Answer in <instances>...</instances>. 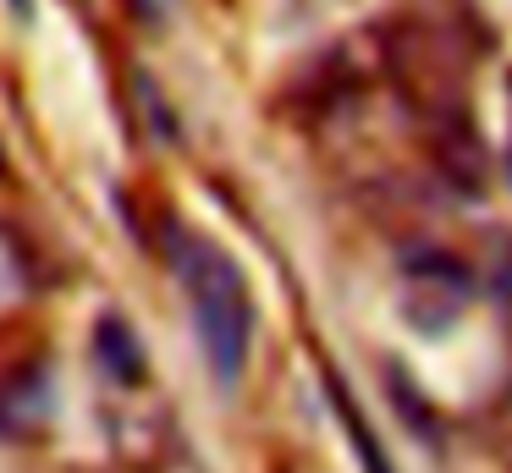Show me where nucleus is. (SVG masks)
<instances>
[{
  "mask_svg": "<svg viewBox=\"0 0 512 473\" xmlns=\"http://www.w3.org/2000/svg\"><path fill=\"white\" fill-rule=\"evenodd\" d=\"M177 275L188 286V308L199 325V347L215 363V380L237 385L248 363V341H254V303H248V281L226 248L210 237H182L177 242Z\"/></svg>",
  "mask_w": 512,
  "mask_h": 473,
  "instance_id": "obj_1",
  "label": "nucleus"
},
{
  "mask_svg": "<svg viewBox=\"0 0 512 473\" xmlns=\"http://www.w3.org/2000/svg\"><path fill=\"white\" fill-rule=\"evenodd\" d=\"M347 429H353L358 451H364V473H391V468H386V457H380V451H375V440L364 435V424H358V413H347Z\"/></svg>",
  "mask_w": 512,
  "mask_h": 473,
  "instance_id": "obj_2",
  "label": "nucleus"
},
{
  "mask_svg": "<svg viewBox=\"0 0 512 473\" xmlns=\"http://www.w3.org/2000/svg\"><path fill=\"white\" fill-rule=\"evenodd\" d=\"M496 292H501V303L512 308V248L496 259Z\"/></svg>",
  "mask_w": 512,
  "mask_h": 473,
  "instance_id": "obj_3",
  "label": "nucleus"
},
{
  "mask_svg": "<svg viewBox=\"0 0 512 473\" xmlns=\"http://www.w3.org/2000/svg\"><path fill=\"white\" fill-rule=\"evenodd\" d=\"M12 6H17V11H28V0H12Z\"/></svg>",
  "mask_w": 512,
  "mask_h": 473,
  "instance_id": "obj_4",
  "label": "nucleus"
}]
</instances>
